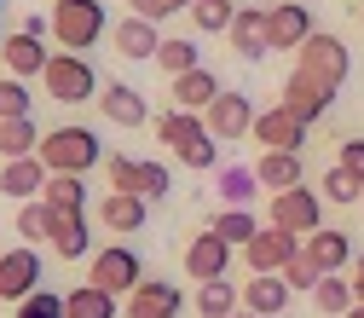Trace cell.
Listing matches in <instances>:
<instances>
[{
    "label": "cell",
    "mask_w": 364,
    "mask_h": 318,
    "mask_svg": "<svg viewBox=\"0 0 364 318\" xmlns=\"http://www.w3.org/2000/svg\"><path fill=\"white\" fill-rule=\"evenodd\" d=\"M179 307H186L179 284H168V278H145L139 290L122 301V318H179Z\"/></svg>",
    "instance_id": "13"
},
{
    "label": "cell",
    "mask_w": 364,
    "mask_h": 318,
    "mask_svg": "<svg viewBox=\"0 0 364 318\" xmlns=\"http://www.w3.org/2000/svg\"><path fill=\"white\" fill-rule=\"evenodd\" d=\"M99 110H105L116 127H145V122H151V110H145V93H139V87H127V81H110V87H99Z\"/></svg>",
    "instance_id": "18"
},
{
    "label": "cell",
    "mask_w": 364,
    "mask_h": 318,
    "mask_svg": "<svg viewBox=\"0 0 364 318\" xmlns=\"http://www.w3.org/2000/svg\"><path fill=\"white\" fill-rule=\"evenodd\" d=\"M87 284H99V290H110V295H133V290L145 284V260L133 255L127 243H110V249L93 255V272H87Z\"/></svg>",
    "instance_id": "5"
},
{
    "label": "cell",
    "mask_w": 364,
    "mask_h": 318,
    "mask_svg": "<svg viewBox=\"0 0 364 318\" xmlns=\"http://www.w3.org/2000/svg\"><path fill=\"white\" fill-rule=\"evenodd\" d=\"M35 157L47 162V174H87V168H99V162H105V145H99V133H93V127L64 122V127H53L47 139H41Z\"/></svg>",
    "instance_id": "1"
},
{
    "label": "cell",
    "mask_w": 364,
    "mask_h": 318,
    "mask_svg": "<svg viewBox=\"0 0 364 318\" xmlns=\"http://www.w3.org/2000/svg\"><path fill=\"white\" fill-rule=\"evenodd\" d=\"M203 133H208V122H203L197 110H162V116H156V139H168L173 151L191 145V139H203Z\"/></svg>",
    "instance_id": "31"
},
{
    "label": "cell",
    "mask_w": 364,
    "mask_h": 318,
    "mask_svg": "<svg viewBox=\"0 0 364 318\" xmlns=\"http://www.w3.org/2000/svg\"><path fill=\"white\" fill-rule=\"evenodd\" d=\"M312 12L301 6V0H278V6H266V47L272 53H301L312 41Z\"/></svg>",
    "instance_id": "8"
},
{
    "label": "cell",
    "mask_w": 364,
    "mask_h": 318,
    "mask_svg": "<svg viewBox=\"0 0 364 318\" xmlns=\"http://www.w3.org/2000/svg\"><path fill=\"white\" fill-rule=\"evenodd\" d=\"M12 116H29V87L18 75L0 81V122H12Z\"/></svg>",
    "instance_id": "41"
},
{
    "label": "cell",
    "mask_w": 364,
    "mask_h": 318,
    "mask_svg": "<svg viewBox=\"0 0 364 318\" xmlns=\"http://www.w3.org/2000/svg\"><path fill=\"white\" fill-rule=\"evenodd\" d=\"M0 6H6V0H0Z\"/></svg>",
    "instance_id": "50"
},
{
    "label": "cell",
    "mask_w": 364,
    "mask_h": 318,
    "mask_svg": "<svg viewBox=\"0 0 364 318\" xmlns=\"http://www.w3.org/2000/svg\"><path fill=\"white\" fill-rule=\"evenodd\" d=\"M347 318H364V307H353V312H347Z\"/></svg>",
    "instance_id": "47"
},
{
    "label": "cell",
    "mask_w": 364,
    "mask_h": 318,
    "mask_svg": "<svg viewBox=\"0 0 364 318\" xmlns=\"http://www.w3.org/2000/svg\"><path fill=\"white\" fill-rule=\"evenodd\" d=\"M53 249H58L64 260H81L87 249H93V232H87V214H64V208H53Z\"/></svg>",
    "instance_id": "25"
},
{
    "label": "cell",
    "mask_w": 364,
    "mask_h": 318,
    "mask_svg": "<svg viewBox=\"0 0 364 318\" xmlns=\"http://www.w3.org/2000/svg\"><path fill=\"white\" fill-rule=\"evenodd\" d=\"M168 93H173V110H208L220 93H225V87H220V75L214 70H186V75H173L168 81Z\"/></svg>",
    "instance_id": "15"
},
{
    "label": "cell",
    "mask_w": 364,
    "mask_h": 318,
    "mask_svg": "<svg viewBox=\"0 0 364 318\" xmlns=\"http://www.w3.org/2000/svg\"><path fill=\"white\" fill-rule=\"evenodd\" d=\"M47 162H41V157H18V162H6V168H0V191H6V197H18V203H35L41 191H47Z\"/></svg>",
    "instance_id": "21"
},
{
    "label": "cell",
    "mask_w": 364,
    "mask_h": 318,
    "mask_svg": "<svg viewBox=\"0 0 364 318\" xmlns=\"http://www.w3.org/2000/svg\"><path fill=\"white\" fill-rule=\"evenodd\" d=\"M278 278H284L289 290H318V278H330V272H318V266H312V255H306V243H301V255L278 272Z\"/></svg>",
    "instance_id": "38"
},
{
    "label": "cell",
    "mask_w": 364,
    "mask_h": 318,
    "mask_svg": "<svg viewBox=\"0 0 364 318\" xmlns=\"http://www.w3.org/2000/svg\"><path fill=\"white\" fill-rule=\"evenodd\" d=\"M99 220H105V232H139V226H145V197L110 191V197L99 203Z\"/></svg>",
    "instance_id": "26"
},
{
    "label": "cell",
    "mask_w": 364,
    "mask_h": 318,
    "mask_svg": "<svg viewBox=\"0 0 364 318\" xmlns=\"http://www.w3.org/2000/svg\"><path fill=\"white\" fill-rule=\"evenodd\" d=\"M358 203H364V197H358Z\"/></svg>",
    "instance_id": "51"
},
{
    "label": "cell",
    "mask_w": 364,
    "mask_h": 318,
    "mask_svg": "<svg viewBox=\"0 0 364 318\" xmlns=\"http://www.w3.org/2000/svg\"><path fill=\"white\" fill-rule=\"evenodd\" d=\"M173 157H179V168H197V174H203V168H214V157H220V139H214V133H203V139L179 145Z\"/></svg>",
    "instance_id": "39"
},
{
    "label": "cell",
    "mask_w": 364,
    "mask_h": 318,
    "mask_svg": "<svg viewBox=\"0 0 364 318\" xmlns=\"http://www.w3.org/2000/svg\"><path fill=\"white\" fill-rule=\"evenodd\" d=\"M156 70L173 81V75H186V70H203V47L197 41H186V35H168L162 47H156Z\"/></svg>",
    "instance_id": "29"
},
{
    "label": "cell",
    "mask_w": 364,
    "mask_h": 318,
    "mask_svg": "<svg viewBox=\"0 0 364 318\" xmlns=\"http://www.w3.org/2000/svg\"><path fill=\"white\" fill-rule=\"evenodd\" d=\"M278 105H289L301 122H318V116H330L336 93H330V87H318L312 75H301V70H295V75L284 81V99H278Z\"/></svg>",
    "instance_id": "19"
},
{
    "label": "cell",
    "mask_w": 364,
    "mask_h": 318,
    "mask_svg": "<svg viewBox=\"0 0 364 318\" xmlns=\"http://www.w3.org/2000/svg\"><path fill=\"white\" fill-rule=\"evenodd\" d=\"M110 41H116V53L122 58H133V64H145V58H156V47H162V35H156V23H145V18H122L116 29H110Z\"/></svg>",
    "instance_id": "22"
},
{
    "label": "cell",
    "mask_w": 364,
    "mask_h": 318,
    "mask_svg": "<svg viewBox=\"0 0 364 318\" xmlns=\"http://www.w3.org/2000/svg\"><path fill=\"white\" fill-rule=\"evenodd\" d=\"M295 70H301V75H312L318 87H330V93H336V87L347 81V70H353V53L341 47L336 35H312L306 47L295 53Z\"/></svg>",
    "instance_id": "4"
},
{
    "label": "cell",
    "mask_w": 364,
    "mask_h": 318,
    "mask_svg": "<svg viewBox=\"0 0 364 318\" xmlns=\"http://www.w3.org/2000/svg\"><path fill=\"white\" fill-rule=\"evenodd\" d=\"M208 232H220L232 249H243V243L260 232V220H255L249 208H225V214H214V220H208Z\"/></svg>",
    "instance_id": "36"
},
{
    "label": "cell",
    "mask_w": 364,
    "mask_h": 318,
    "mask_svg": "<svg viewBox=\"0 0 364 318\" xmlns=\"http://www.w3.org/2000/svg\"><path fill=\"white\" fill-rule=\"evenodd\" d=\"M353 272H358V278H364V249H358V260H353Z\"/></svg>",
    "instance_id": "46"
},
{
    "label": "cell",
    "mask_w": 364,
    "mask_h": 318,
    "mask_svg": "<svg viewBox=\"0 0 364 318\" xmlns=\"http://www.w3.org/2000/svg\"><path fill=\"white\" fill-rule=\"evenodd\" d=\"M0 53H6V35H0Z\"/></svg>",
    "instance_id": "49"
},
{
    "label": "cell",
    "mask_w": 364,
    "mask_h": 318,
    "mask_svg": "<svg viewBox=\"0 0 364 318\" xmlns=\"http://www.w3.org/2000/svg\"><path fill=\"white\" fill-rule=\"evenodd\" d=\"M203 122H208V133L225 145V139H249L255 133V105H249V93H220L208 110H203Z\"/></svg>",
    "instance_id": "12"
},
{
    "label": "cell",
    "mask_w": 364,
    "mask_h": 318,
    "mask_svg": "<svg viewBox=\"0 0 364 318\" xmlns=\"http://www.w3.org/2000/svg\"><path fill=\"white\" fill-rule=\"evenodd\" d=\"M41 139H47V133L35 127V116H12V122H0V157H6V162L35 157V151H41Z\"/></svg>",
    "instance_id": "27"
},
{
    "label": "cell",
    "mask_w": 364,
    "mask_h": 318,
    "mask_svg": "<svg viewBox=\"0 0 364 318\" xmlns=\"http://www.w3.org/2000/svg\"><path fill=\"white\" fill-rule=\"evenodd\" d=\"M318 186H324V197H330V203H358V197H364V186H358L347 168H330L324 179H318Z\"/></svg>",
    "instance_id": "40"
},
{
    "label": "cell",
    "mask_w": 364,
    "mask_h": 318,
    "mask_svg": "<svg viewBox=\"0 0 364 318\" xmlns=\"http://www.w3.org/2000/svg\"><path fill=\"white\" fill-rule=\"evenodd\" d=\"M41 87H47V99H58V105H81V99H99V70H93L87 53H53Z\"/></svg>",
    "instance_id": "3"
},
{
    "label": "cell",
    "mask_w": 364,
    "mask_h": 318,
    "mask_svg": "<svg viewBox=\"0 0 364 318\" xmlns=\"http://www.w3.org/2000/svg\"><path fill=\"white\" fill-rule=\"evenodd\" d=\"M64 318H116V295L99 284H75L64 295Z\"/></svg>",
    "instance_id": "28"
},
{
    "label": "cell",
    "mask_w": 364,
    "mask_h": 318,
    "mask_svg": "<svg viewBox=\"0 0 364 318\" xmlns=\"http://www.w3.org/2000/svg\"><path fill=\"white\" fill-rule=\"evenodd\" d=\"M266 226H284V232H295V238H312L318 226H324V197L306 191V186L278 191V197H272V208H266Z\"/></svg>",
    "instance_id": "6"
},
{
    "label": "cell",
    "mask_w": 364,
    "mask_h": 318,
    "mask_svg": "<svg viewBox=\"0 0 364 318\" xmlns=\"http://www.w3.org/2000/svg\"><path fill=\"white\" fill-rule=\"evenodd\" d=\"M0 58H6V70L18 75V81H29V75H47V64H53V53L47 47H41V35H6V53H0Z\"/></svg>",
    "instance_id": "23"
},
{
    "label": "cell",
    "mask_w": 364,
    "mask_h": 318,
    "mask_svg": "<svg viewBox=\"0 0 364 318\" xmlns=\"http://www.w3.org/2000/svg\"><path fill=\"white\" fill-rule=\"evenodd\" d=\"M306 255H312L318 272H341V266L353 260V238H347V232H330V226H318V232L306 238Z\"/></svg>",
    "instance_id": "24"
},
{
    "label": "cell",
    "mask_w": 364,
    "mask_h": 318,
    "mask_svg": "<svg viewBox=\"0 0 364 318\" xmlns=\"http://www.w3.org/2000/svg\"><path fill=\"white\" fill-rule=\"evenodd\" d=\"M105 168H110V186H116V191H133V197H145V203H156V197H168V191H173V179H168V168H162V162L105 157Z\"/></svg>",
    "instance_id": "7"
},
{
    "label": "cell",
    "mask_w": 364,
    "mask_h": 318,
    "mask_svg": "<svg viewBox=\"0 0 364 318\" xmlns=\"http://www.w3.org/2000/svg\"><path fill=\"white\" fill-rule=\"evenodd\" d=\"M312 307L324 312V318H347L353 312V278H318V290H312Z\"/></svg>",
    "instance_id": "34"
},
{
    "label": "cell",
    "mask_w": 364,
    "mask_h": 318,
    "mask_svg": "<svg viewBox=\"0 0 364 318\" xmlns=\"http://www.w3.org/2000/svg\"><path fill=\"white\" fill-rule=\"evenodd\" d=\"M289 284L278 278V272H255V278L243 284V312H255V318H278L284 307H289Z\"/></svg>",
    "instance_id": "20"
},
{
    "label": "cell",
    "mask_w": 364,
    "mask_h": 318,
    "mask_svg": "<svg viewBox=\"0 0 364 318\" xmlns=\"http://www.w3.org/2000/svg\"><path fill=\"white\" fill-rule=\"evenodd\" d=\"M232 318H255V312H232Z\"/></svg>",
    "instance_id": "48"
},
{
    "label": "cell",
    "mask_w": 364,
    "mask_h": 318,
    "mask_svg": "<svg viewBox=\"0 0 364 318\" xmlns=\"http://www.w3.org/2000/svg\"><path fill=\"white\" fill-rule=\"evenodd\" d=\"M133 6V18H145V23H162V18H173V6L168 0H127Z\"/></svg>",
    "instance_id": "44"
},
{
    "label": "cell",
    "mask_w": 364,
    "mask_h": 318,
    "mask_svg": "<svg viewBox=\"0 0 364 318\" xmlns=\"http://www.w3.org/2000/svg\"><path fill=\"white\" fill-rule=\"evenodd\" d=\"M18 318H64V295H53V290H35L29 301H18Z\"/></svg>",
    "instance_id": "42"
},
{
    "label": "cell",
    "mask_w": 364,
    "mask_h": 318,
    "mask_svg": "<svg viewBox=\"0 0 364 318\" xmlns=\"http://www.w3.org/2000/svg\"><path fill=\"white\" fill-rule=\"evenodd\" d=\"M232 243H225L220 232H197L191 238V249H186V272L197 284H214V278H225V272H232Z\"/></svg>",
    "instance_id": "14"
},
{
    "label": "cell",
    "mask_w": 364,
    "mask_h": 318,
    "mask_svg": "<svg viewBox=\"0 0 364 318\" xmlns=\"http://www.w3.org/2000/svg\"><path fill=\"white\" fill-rule=\"evenodd\" d=\"M255 179H260V191H295V186H306V174H301V151H260V162H255Z\"/></svg>",
    "instance_id": "16"
},
{
    "label": "cell",
    "mask_w": 364,
    "mask_h": 318,
    "mask_svg": "<svg viewBox=\"0 0 364 318\" xmlns=\"http://www.w3.org/2000/svg\"><path fill=\"white\" fill-rule=\"evenodd\" d=\"M110 29L105 18V0H58L53 6V35H58V47L64 53H87V47H99V35Z\"/></svg>",
    "instance_id": "2"
},
{
    "label": "cell",
    "mask_w": 364,
    "mask_h": 318,
    "mask_svg": "<svg viewBox=\"0 0 364 318\" xmlns=\"http://www.w3.org/2000/svg\"><path fill=\"white\" fill-rule=\"evenodd\" d=\"M41 203H47V208H64V214H87V186H81V174H53L47 191H41Z\"/></svg>",
    "instance_id": "32"
},
{
    "label": "cell",
    "mask_w": 364,
    "mask_h": 318,
    "mask_svg": "<svg viewBox=\"0 0 364 318\" xmlns=\"http://www.w3.org/2000/svg\"><path fill=\"white\" fill-rule=\"evenodd\" d=\"M225 41L237 47V58L243 64H260L272 47H266V12L260 6H237V18H232V29H225Z\"/></svg>",
    "instance_id": "17"
},
{
    "label": "cell",
    "mask_w": 364,
    "mask_h": 318,
    "mask_svg": "<svg viewBox=\"0 0 364 318\" xmlns=\"http://www.w3.org/2000/svg\"><path fill=\"white\" fill-rule=\"evenodd\" d=\"M353 307H364V278L353 272Z\"/></svg>",
    "instance_id": "45"
},
{
    "label": "cell",
    "mask_w": 364,
    "mask_h": 318,
    "mask_svg": "<svg viewBox=\"0 0 364 318\" xmlns=\"http://www.w3.org/2000/svg\"><path fill=\"white\" fill-rule=\"evenodd\" d=\"M41 290V255L23 243V249H6V255H0V301H29Z\"/></svg>",
    "instance_id": "11"
},
{
    "label": "cell",
    "mask_w": 364,
    "mask_h": 318,
    "mask_svg": "<svg viewBox=\"0 0 364 318\" xmlns=\"http://www.w3.org/2000/svg\"><path fill=\"white\" fill-rule=\"evenodd\" d=\"M214 191L225 197V208H249V203L260 197V179H255V168H220Z\"/></svg>",
    "instance_id": "33"
},
{
    "label": "cell",
    "mask_w": 364,
    "mask_h": 318,
    "mask_svg": "<svg viewBox=\"0 0 364 318\" xmlns=\"http://www.w3.org/2000/svg\"><path fill=\"white\" fill-rule=\"evenodd\" d=\"M243 307V290L232 278H214V284H197V312L203 318H232Z\"/></svg>",
    "instance_id": "30"
},
{
    "label": "cell",
    "mask_w": 364,
    "mask_h": 318,
    "mask_svg": "<svg viewBox=\"0 0 364 318\" xmlns=\"http://www.w3.org/2000/svg\"><path fill=\"white\" fill-rule=\"evenodd\" d=\"M12 232H18L29 249H35V243H53V208L41 203V197H35V203H23V208H18V226H12Z\"/></svg>",
    "instance_id": "35"
},
{
    "label": "cell",
    "mask_w": 364,
    "mask_h": 318,
    "mask_svg": "<svg viewBox=\"0 0 364 318\" xmlns=\"http://www.w3.org/2000/svg\"><path fill=\"white\" fill-rule=\"evenodd\" d=\"M336 168H347L358 186H364V139H341V157H336Z\"/></svg>",
    "instance_id": "43"
},
{
    "label": "cell",
    "mask_w": 364,
    "mask_h": 318,
    "mask_svg": "<svg viewBox=\"0 0 364 318\" xmlns=\"http://www.w3.org/2000/svg\"><path fill=\"white\" fill-rule=\"evenodd\" d=\"M306 127H312V122H301L289 105L255 110V139H260L266 151H301V145H306Z\"/></svg>",
    "instance_id": "10"
},
{
    "label": "cell",
    "mask_w": 364,
    "mask_h": 318,
    "mask_svg": "<svg viewBox=\"0 0 364 318\" xmlns=\"http://www.w3.org/2000/svg\"><path fill=\"white\" fill-rule=\"evenodd\" d=\"M295 255H301V238L284 232V226H266V232H255V238L243 243V266H249V272H284Z\"/></svg>",
    "instance_id": "9"
},
{
    "label": "cell",
    "mask_w": 364,
    "mask_h": 318,
    "mask_svg": "<svg viewBox=\"0 0 364 318\" xmlns=\"http://www.w3.org/2000/svg\"><path fill=\"white\" fill-rule=\"evenodd\" d=\"M232 18H237V0H191V23L203 35H225Z\"/></svg>",
    "instance_id": "37"
}]
</instances>
